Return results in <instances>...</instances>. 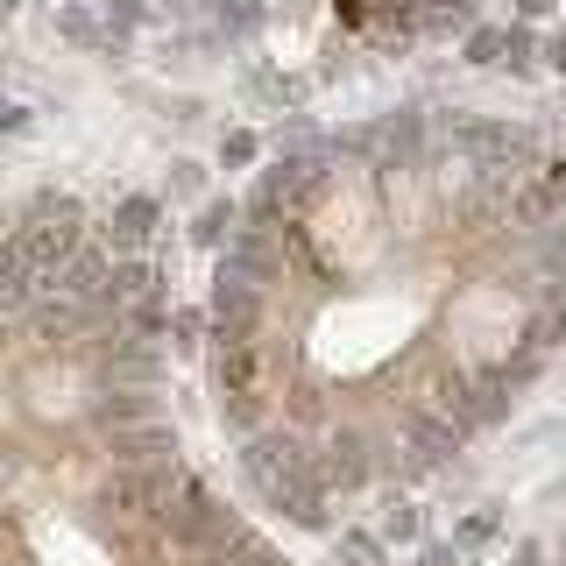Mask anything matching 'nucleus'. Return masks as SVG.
I'll list each match as a JSON object with an SVG mask.
<instances>
[{
    "label": "nucleus",
    "instance_id": "f257e3e1",
    "mask_svg": "<svg viewBox=\"0 0 566 566\" xmlns=\"http://www.w3.org/2000/svg\"><path fill=\"white\" fill-rule=\"evenodd\" d=\"M241 474L255 482V495L270 510H283L297 531H333L326 524V489H318V460L305 453V439L291 432H255L241 447Z\"/></svg>",
    "mask_w": 566,
    "mask_h": 566
},
{
    "label": "nucleus",
    "instance_id": "f03ea898",
    "mask_svg": "<svg viewBox=\"0 0 566 566\" xmlns=\"http://www.w3.org/2000/svg\"><path fill=\"white\" fill-rule=\"evenodd\" d=\"M340 149H312V156H276L270 170L255 177V220H291L305 212L318 191H326V170Z\"/></svg>",
    "mask_w": 566,
    "mask_h": 566
},
{
    "label": "nucleus",
    "instance_id": "7ed1b4c3",
    "mask_svg": "<svg viewBox=\"0 0 566 566\" xmlns=\"http://www.w3.org/2000/svg\"><path fill=\"white\" fill-rule=\"evenodd\" d=\"M418 142H424V120L411 114V106H397V114H382L376 128L333 142V149H368V156H376V170H397V164H411V156H418Z\"/></svg>",
    "mask_w": 566,
    "mask_h": 566
},
{
    "label": "nucleus",
    "instance_id": "20e7f679",
    "mask_svg": "<svg viewBox=\"0 0 566 566\" xmlns=\"http://www.w3.org/2000/svg\"><path fill=\"white\" fill-rule=\"evenodd\" d=\"M212 326H220V340H255L262 333V291L248 276H212Z\"/></svg>",
    "mask_w": 566,
    "mask_h": 566
},
{
    "label": "nucleus",
    "instance_id": "39448f33",
    "mask_svg": "<svg viewBox=\"0 0 566 566\" xmlns=\"http://www.w3.org/2000/svg\"><path fill=\"white\" fill-rule=\"evenodd\" d=\"M50 291H57V297H78V305L99 312V305H114V262H106L99 248H78V255L50 276Z\"/></svg>",
    "mask_w": 566,
    "mask_h": 566
},
{
    "label": "nucleus",
    "instance_id": "423d86ee",
    "mask_svg": "<svg viewBox=\"0 0 566 566\" xmlns=\"http://www.w3.org/2000/svg\"><path fill=\"white\" fill-rule=\"evenodd\" d=\"M156 227H164V206H156L149 191H128V199L106 212V241H114V255H142V248L156 241Z\"/></svg>",
    "mask_w": 566,
    "mask_h": 566
},
{
    "label": "nucleus",
    "instance_id": "0eeeda50",
    "mask_svg": "<svg viewBox=\"0 0 566 566\" xmlns=\"http://www.w3.org/2000/svg\"><path fill=\"white\" fill-rule=\"evenodd\" d=\"M106 453H114V468H170V460H177V432H170L164 418H149V424L114 432V439H106Z\"/></svg>",
    "mask_w": 566,
    "mask_h": 566
},
{
    "label": "nucleus",
    "instance_id": "6e6552de",
    "mask_svg": "<svg viewBox=\"0 0 566 566\" xmlns=\"http://www.w3.org/2000/svg\"><path fill=\"white\" fill-rule=\"evenodd\" d=\"M460 447H468V424H460L453 411H418V418H411V474L439 468V460H453Z\"/></svg>",
    "mask_w": 566,
    "mask_h": 566
},
{
    "label": "nucleus",
    "instance_id": "1a4fd4ad",
    "mask_svg": "<svg viewBox=\"0 0 566 566\" xmlns=\"http://www.w3.org/2000/svg\"><path fill=\"white\" fill-rule=\"evenodd\" d=\"M361 447H368V439L354 432V424H347V432H333L326 447L312 453V460H318V489H361V482H368V460H361Z\"/></svg>",
    "mask_w": 566,
    "mask_h": 566
},
{
    "label": "nucleus",
    "instance_id": "9d476101",
    "mask_svg": "<svg viewBox=\"0 0 566 566\" xmlns=\"http://www.w3.org/2000/svg\"><path fill=\"white\" fill-rule=\"evenodd\" d=\"M22 326L35 333V340H85V333H93V305H78V297H57L50 291L43 305H35Z\"/></svg>",
    "mask_w": 566,
    "mask_h": 566
},
{
    "label": "nucleus",
    "instance_id": "9b49d317",
    "mask_svg": "<svg viewBox=\"0 0 566 566\" xmlns=\"http://www.w3.org/2000/svg\"><path fill=\"white\" fill-rule=\"evenodd\" d=\"M149 418H156V389H99L93 397V424L106 439L128 432V424H149Z\"/></svg>",
    "mask_w": 566,
    "mask_h": 566
},
{
    "label": "nucleus",
    "instance_id": "f8f14e48",
    "mask_svg": "<svg viewBox=\"0 0 566 566\" xmlns=\"http://www.w3.org/2000/svg\"><path fill=\"white\" fill-rule=\"evenodd\" d=\"M255 376H262L255 340H220V354H212V382H220V397H248Z\"/></svg>",
    "mask_w": 566,
    "mask_h": 566
},
{
    "label": "nucleus",
    "instance_id": "ddd939ff",
    "mask_svg": "<svg viewBox=\"0 0 566 566\" xmlns=\"http://www.w3.org/2000/svg\"><path fill=\"white\" fill-rule=\"evenodd\" d=\"M234 220H241V206H234V199H206V206H199V220H191V241H199V248H227V241L241 234Z\"/></svg>",
    "mask_w": 566,
    "mask_h": 566
},
{
    "label": "nucleus",
    "instance_id": "4468645a",
    "mask_svg": "<svg viewBox=\"0 0 566 566\" xmlns=\"http://www.w3.org/2000/svg\"><path fill=\"white\" fill-rule=\"evenodd\" d=\"M156 283H164V270H156V262H142V255L114 262V297H120V305H149Z\"/></svg>",
    "mask_w": 566,
    "mask_h": 566
},
{
    "label": "nucleus",
    "instance_id": "2eb2a0df",
    "mask_svg": "<svg viewBox=\"0 0 566 566\" xmlns=\"http://www.w3.org/2000/svg\"><path fill=\"white\" fill-rule=\"evenodd\" d=\"M495 538H503V510H495V503L468 510V517H460V531H453L460 553H482V545H495Z\"/></svg>",
    "mask_w": 566,
    "mask_h": 566
},
{
    "label": "nucleus",
    "instance_id": "dca6fc26",
    "mask_svg": "<svg viewBox=\"0 0 566 566\" xmlns=\"http://www.w3.org/2000/svg\"><path fill=\"white\" fill-rule=\"evenodd\" d=\"M460 57H468L474 71H495V64L510 57V29H474V35H468V50H460Z\"/></svg>",
    "mask_w": 566,
    "mask_h": 566
},
{
    "label": "nucleus",
    "instance_id": "f3484780",
    "mask_svg": "<svg viewBox=\"0 0 566 566\" xmlns=\"http://www.w3.org/2000/svg\"><path fill=\"white\" fill-rule=\"evenodd\" d=\"M57 35L64 43H78V50H99V43H114V35H99V22L85 8H57Z\"/></svg>",
    "mask_w": 566,
    "mask_h": 566
},
{
    "label": "nucleus",
    "instance_id": "a211bd4d",
    "mask_svg": "<svg viewBox=\"0 0 566 566\" xmlns=\"http://www.w3.org/2000/svg\"><path fill=\"white\" fill-rule=\"evenodd\" d=\"M382 538H389V545H418V538H424V517H418V503H389V517H382Z\"/></svg>",
    "mask_w": 566,
    "mask_h": 566
},
{
    "label": "nucleus",
    "instance_id": "6ab92c4d",
    "mask_svg": "<svg viewBox=\"0 0 566 566\" xmlns=\"http://www.w3.org/2000/svg\"><path fill=\"white\" fill-rule=\"evenodd\" d=\"M538 262H545V276L566 283V220H545L538 227Z\"/></svg>",
    "mask_w": 566,
    "mask_h": 566
},
{
    "label": "nucleus",
    "instance_id": "aec40b11",
    "mask_svg": "<svg viewBox=\"0 0 566 566\" xmlns=\"http://www.w3.org/2000/svg\"><path fill=\"white\" fill-rule=\"evenodd\" d=\"M255 93L270 99V106H305L312 85H305V78H283V71H262V78H255Z\"/></svg>",
    "mask_w": 566,
    "mask_h": 566
},
{
    "label": "nucleus",
    "instance_id": "412c9836",
    "mask_svg": "<svg viewBox=\"0 0 566 566\" xmlns=\"http://www.w3.org/2000/svg\"><path fill=\"white\" fill-rule=\"evenodd\" d=\"M333 545H340L347 566H382V538H376V531H340Z\"/></svg>",
    "mask_w": 566,
    "mask_h": 566
},
{
    "label": "nucleus",
    "instance_id": "4be33fe9",
    "mask_svg": "<svg viewBox=\"0 0 566 566\" xmlns=\"http://www.w3.org/2000/svg\"><path fill=\"white\" fill-rule=\"evenodd\" d=\"M255 156H262V142L248 135V128H227V135H220V164H227V170H248Z\"/></svg>",
    "mask_w": 566,
    "mask_h": 566
},
{
    "label": "nucleus",
    "instance_id": "5701e85b",
    "mask_svg": "<svg viewBox=\"0 0 566 566\" xmlns=\"http://www.w3.org/2000/svg\"><path fill=\"white\" fill-rule=\"evenodd\" d=\"M220 418L234 424V432H248V439H255V424H262V403H255V389H248V397H220Z\"/></svg>",
    "mask_w": 566,
    "mask_h": 566
},
{
    "label": "nucleus",
    "instance_id": "b1692460",
    "mask_svg": "<svg viewBox=\"0 0 566 566\" xmlns=\"http://www.w3.org/2000/svg\"><path fill=\"white\" fill-rule=\"evenodd\" d=\"M199 326H206V312L177 305V312H170V347H185V354H191V347H199Z\"/></svg>",
    "mask_w": 566,
    "mask_h": 566
},
{
    "label": "nucleus",
    "instance_id": "393cba45",
    "mask_svg": "<svg viewBox=\"0 0 566 566\" xmlns=\"http://www.w3.org/2000/svg\"><path fill=\"white\" fill-rule=\"evenodd\" d=\"M220 22H227V35H255V29H262V8H255V0H241V8L220 14Z\"/></svg>",
    "mask_w": 566,
    "mask_h": 566
},
{
    "label": "nucleus",
    "instance_id": "a878e982",
    "mask_svg": "<svg viewBox=\"0 0 566 566\" xmlns=\"http://www.w3.org/2000/svg\"><path fill=\"white\" fill-rule=\"evenodd\" d=\"M199 185H206V170L191 164V156H177V164H170V191H199Z\"/></svg>",
    "mask_w": 566,
    "mask_h": 566
},
{
    "label": "nucleus",
    "instance_id": "bb28decb",
    "mask_svg": "<svg viewBox=\"0 0 566 566\" xmlns=\"http://www.w3.org/2000/svg\"><path fill=\"white\" fill-rule=\"evenodd\" d=\"M29 120H35V106H22V99L0 106V135H29Z\"/></svg>",
    "mask_w": 566,
    "mask_h": 566
},
{
    "label": "nucleus",
    "instance_id": "cd10ccee",
    "mask_svg": "<svg viewBox=\"0 0 566 566\" xmlns=\"http://www.w3.org/2000/svg\"><path fill=\"white\" fill-rule=\"evenodd\" d=\"M510 71H531V29L517 22V29H510V57H503Z\"/></svg>",
    "mask_w": 566,
    "mask_h": 566
},
{
    "label": "nucleus",
    "instance_id": "c85d7f7f",
    "mask_svg": "<svg viewBox=\"0 0 566 566\" xmlns=\"http://www.w3.org/2000/svg\"><path fill=\"white\" fill-rule=\"evenodd\" d=\"M538 185H545V191L566 185V156H545V164H538Z\"/></svg>",
    "mask_w": 566,
    "mask_h": 566
},
{
    "label": "nucleus",
    "instance_id": "c756f323",
    "mask_svg": "<svg viewBox=\"0 0 566 566\" xmlns=\"http://www.w3.org/2000/svg\"><path fill=\"white\" fill-rule=\"evenodd\" d=\"M418 566H460V545H424Z\"/></svg>",
    "mask_w": 566,
    "mask_h": 566
},
{
    "label": "nucleus",
    "instance_id": "7c9ffc66",
    "mask_svg": "<svg viewBox=\"0 0 566 566\" xmlns=\"http://www.w3.org/2000/svg\"><path fill=\"white\" fill-rule=\"evenodd\" d=\"M545 64H553L559 78H566V29H553V35H545Z\"/></svg>",
    "mask_w": 566,
    "mask_h": 566
},
{
    "label": "nucleus",
    "instance_id": "2f4dec72",
    "mask_svg": "<svg viewBox=\"0 0 566 566\" xmlns=\"http://www.w3.org/2000/svg\"><path fill=\"white\" fill-rule=\"evenodd\" d=\"M553 8H559V0H517V14H524V22H545Z\"/></svg>",
    "mask_w": 566,
    "mask_h": 566
},
{
    "label": "nucleus",
    "instance_id": "473e14b6",
    "mask_svg": "<svg viewBox=\"0 0 566 566\" xmlns=\"http://www.w3.org/2000/svg\"><path fill=\"white\" fill-rule=\"evenodd\" d=\"M517 566H545V553L538 545H517Z\"/></svg>",
    "mask_w": 566,
    "mask_h": 566
},
{
    "label": "nucleus",
    "instance_id": "72a5a7b5",
    "mask_svg": "<svg viewBox=\"0 0 566 566\" xmlns=\"http://www.w3.org/2000/svg\"><path fill=\"white\" fill-rule=\"evenodd\" d=\"M206 8H220V14H227V8H241V0H206Z\"/></svg>",
    "mask_w": 566,
    "mask_h": 566
}]
</instances>
